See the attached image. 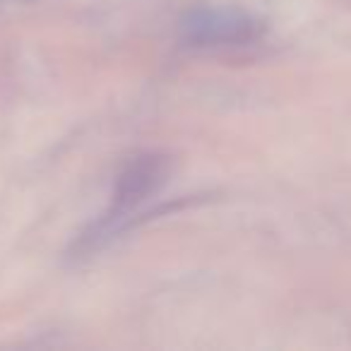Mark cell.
<instances>
[{
	"label": "cell",
	"mask_w": 351,
	"mask_h": 351,
	"mask_svg": "<svg viewBox=\"0 0 351 351\" xmlns=\"http://www.w3.org/2000/svg\"><path fill=\"white\" fill-rule=\"evenodd\" d=\"M171 171H173V161H171L169 154L142 152V154L132 156L118 173L111 195V210L97 224L94 241H99L101 236H108L116 229L118 221L125 219L130 212L145 205L149 197H154L169 183Z\"/></svg>",
	"instance_id": "6da1fadb"
},
{
	"label": "cell",
	"mask_w": 351,
	"mask_h": 351,
	"mask_svg": "<svg viewBox=\"0 0 351 351\" xmlns=\"http://www.w3.org/2000/svg\"><path fill=\"white\" fill-rule=\"evenodd\" d=\"M186 44L195 49H239L263 39L265 25L250 12L231 5H200L178 22Z\"/></svg>",
	"instance_id": "7a4b0ae2"
}]
</instances>
